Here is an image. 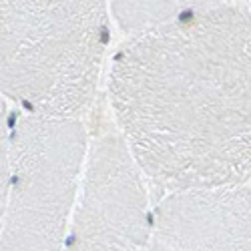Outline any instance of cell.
<instances>
[{
    "label": "cell",
    "instance_id": "6da1fadb",
    "mask_svg": "<svg viewBox=\"0 0 251 251\" xmlns=\"http://www.w3.org/2000/svg\"><path fill=\"white\" fill-rule=\"evenodd\" d=\"M109 97L121 137L155 191L251 179V12L225 4L131 34Z\"/></svg>",
    "mask_w": 251,
    "mask_h": 251
},
{
    "label": "cell",
    "instance_id": "5b68a950",
    "mask_svg": "<svg viewBox=\"0 0 251 251\" xmlns=\"http://www.w3.org/2000/svg\"><path fill=\"white\" fill-rule=\"evenodd\" d=\"M147 251H251V189L231 185L163 195L151 209Z\"/></svg>",
    "mask_w": 251,
    "mask_h": 251
},
{
    "label": "cell",
    "instance_id": "52a82bcc",
    "mask_svg": "<svg viewBox=\"0 0 251 251\" xmlns=\"http://www.w3.org/2000/svg\"><path fill=\"white\" fill-rule=\"evenodd\" d=\"M12 171V127L8 125L4 97L0 93V215H2Z\"/></svg>",
    "mask_w": 251,
    "mask_h": 251
},
{
    "label": "cell",
    "instance_id": "3957f363",
    "mask_svg": "<svg viewBox=\"0 0 251 251\" xmlns=\"http://www.w3.org/2000/svg\"><path fill=\"white\" fill-rule=\"evenodd\" d=\"M87 151L80 119L18 117L0 251H62Z\"/></svg>",
    "mask_w": 251,
    "mask_h": 251
},
{
    "label": "cell",
    "instance_id": "ba28073f",
    "mask_svg": "<svg viewBox=\"0 0 251 251\" xmlns=\"http://www.w3.org/2000/svg\"><path fill=\"white\" fill-rule=\"evenodd\" d=\"M249 12H251V10H249Z\"/></svg>",
    "mask_w": 251,
    "mask_h": 251
},
{
    "label": "cell",
    "instance_id": "277c9868",
    "mask_svg": "<svg viewBox=\"0 0 251 251\" xmlns=\"http://www.w3.org/2000/svg\"><path fill=\"white\" fill-rule=\"evenodd\" d=\"M145 179L119 133L89 145L62 251H147Z\"/></svg>",
    "mask_w": 251,
    "mask_h": 251
},
{
    "label": "cell",
    "instance_id": "8992f818",
    "mask_svg": "<svg viewBox=\"0 0 251 251\" xmlns=\"http://www.w3.org/2000/svg\"><path fill=\"white\" fill-rule=\"evenodd\" d=\"M113 14L123 32L139 34L173 20L231 4V0H111Z\"/></svg>",
    "mask_w": 251,
    "mask_h": 251
},
{
    "label": "cell",
    "instance_id": "7a4b0ae2",
    "mask_svg": "<svg viewBox=\"0 0 251 251\" xmlns=\"http://www.w3.org/2000/svg\"><path fill=\"white\" fill-rule=\"evenodd\" d=\"M107 43V0H0V93L23 115L80 119Z\"/></svg>",
    "mask_w": 251,
    "mask_h": 251
}]
</instances>
